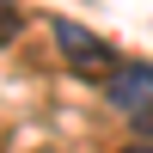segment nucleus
Wrapping results in <instances>:
<instances>
[{"mask_svg": "<svg viewBox=\"0 0 153 153\" xmlns=\"http://www.w3.org/2000/svg\"><path fill=\"white\" fill-rule=\"evenodd\" d=\"M104 98H110V110H123L129 123L153 117V61H117V68L104 74Z\"/></svg>", "mask_w": 153, "mask_h": 153, "instance_id": "f257e3e1", "label": "nucleus"}, {"mask_svg": "<svg viewBox=\"0 0 153 153\" xmlns=\"http://www.w3.org/2000/svg\"><path fill=\"white\" fill-rule=\"evenodd\" d=\"M49 37H55V49L74 61V68H86V74L110 61V43H104V37H92L86 25H74V19H55V25H49Z\"/></svg>", "mask_w": 153, "mask_h": 153, "instance_id": "f03ea898", "label": "nucleus"}, {"mask_svg": "<svg viewBox=\"0 0 153 153\" xmlns=\"http://www.w3.org/2000/svg\"><path fill=\"white\" fill-rule=\"evenodd\" d=\"M12 31H19V6L0 0V43H12Z\"/></svg>", "mask_w": 153, "mask_h": 153, "instance_id": "7ed1b4c3", "label": "nucleus"}, {"mask_svg": "<svg viewBox=\"0 0 153 153\" xmlns=\"http://www.w3.org/2000/svg\"><path fill=\"white\" fill-rule=\"evenodd\" d=\"M123 153H153V141H129V147H123Z\"/></svg>", "mask_w": 153, "mask_h": 153, "instance_id": "20e7f679", "label": "nucleus"}, {"mask_svg": "<svg viewBox=\"0 0 153 153\" xmlns=\"http://www.w3.org/2000/svg\"><path fill=\"white\" fill-rule=\"evenodd\" d=\"M135 129H141V135H153V117H141V123H135Z\"/></svg>", "mask_w": 153, "mask_h": 153, "instance_id": "39448f33", "label": "nucleus"}]
</instances>
